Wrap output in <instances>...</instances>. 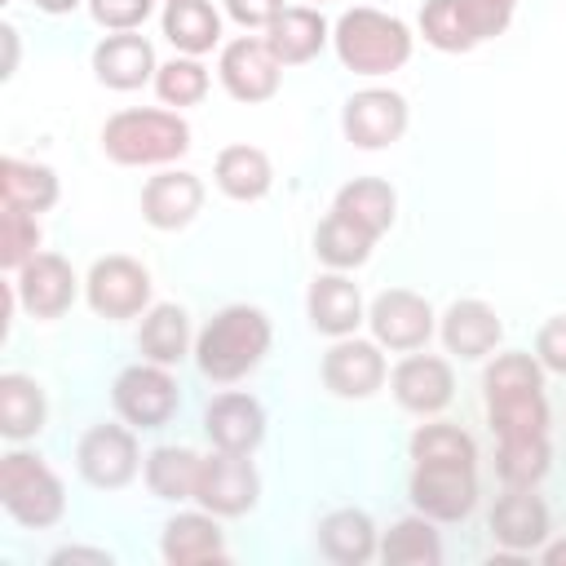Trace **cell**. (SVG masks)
<instances>
[{
    "label": "cell",
    "mask_w": 566,
    "mask_h": 566,
    "mask_svg": "<svg viewBox=\"0 0 566 566\" xmlns=\"http://www.w3.org/2000/svg\"><path fill=\"white\" fill-rule=\"evenodd\" d=\"M411 460H478V447L460 424L433 420L411 433Z\"/></svg>",
    "instance_id": "39"
},
{
    "label": "cell",
    "mask_w": 566,
    "mask_h": 566,
    "mask_svg": "<svg viewBox=\"0 0 566 566\" xmlns=\"http://www.w3.org/2000/svg\"><path fill=\"white\" fill-rule=\"evenodd\" d=\"M199 460H203V455H195L190 447H177V442L155 447V451L146 455V486H150V495H155V500H172V504L195 500Z\"/></svg>",
    "instance_id": "33"
},
{
    "label": "cell",
    "mask_w": 566,
    "mask_h": 566,
    "mask_svg": "<svg viewBox=\"0 0 566 566\" xmlns=\"http://www.w3.org/2000/svg\"><path fill=\"white\" fill-rule=\"evenodd\" d=\"M80 0H35V9H44V13H71Z\"/></svg>",
    "instance_id": "47"
},
{
    "label": "cell",
    "mask_w": 566,
    "mask_h": 566,
    "mask_svg": "<svg viewBox=\"0 0 566 566\" xmlns=\"http://www.w3.org/2000/svg\"><path fill=\"white\" fill-rule=\"evenodd\" d=\"M111 407L124 424H133L137 433L142 429H164L177 407H181V385L168 367L159 363H133L115 376L111 385Z\"/></svg>",
    "instance_id": "6"
},
{
    "label": "cell",
    "mask_w": 566,
    "mask_h": 566,
    "mask_svg": "<svg viewBox=\"0 0 566 566\" xmlns=\"http://www.w3.org/2000/svg\"><path fill=\"white\" fill-rule=\"evenodd\" d=\"M35 252H40V221H35V212L0 203V265L4 270H22Z\"/></svg>",
    "instance_id": "38"
},
{
    "label": "cell",
    "mask_w": 566,
    "mask_h": 566,
    "mask_svg": "<svg viewBox=\"0 0 566 566\" xmlns=\"http://www.w3.org/2000/svg\"><path fill=\"white\" fill-rule=\"evenodd\" d=\"M84 296L97 318H137L150 310V270L124 252L97 256L84 279Z\"/></svg>",
    "instance_id": "9"
},
{
    "label": "cell",
    "mask_w": 566,
    "mask_h": 566,
    "mask_svg": "<svg viewBox=\"0 0 566 566\" xmlns=\"http://www.w3.org/2000/svg\"><path fill=\"white\" fill-rule=\"evenodd\" d=\"M318 553L336 566H363L380 553V535H376V522L363 513V509H332L323 522H318Z\"/></svg>",
    "instance_id": "25"
},
{
    "label": "cell",
    "mask_w": 566,
    "mask_h": 566,
    "mask_svg": "<svg viewBox=\"0 0 566 566\" xmlns=\"http://www.w3.org/2000/svg\"><path fill=\"white\" fill-rule=\"evenodd\" d=\"M199 208H203V181L195 172L168 168L142 186V217L155 230H186L199 217Z\"/></svg>",
    "instance_id": "20"
},
{
    "label": "cell",
    "mask_w": 566,
    "mask_h": 566,
    "mask_svg": "<svg viewBox=\"0 0 566 566\" xmlns=\"http://www.w3.org/2000/svg\"><path fill=\"white\" fill-rule=\"evenodd\" d=\"M411 27L385 9L371 4H354L336 18L332 27V44L345 71L354 75H389L398 66H407L411 57Z\"/></svg>",
    "instance_id": "3"
},
{
    "label": "cell",
    "mask_w": 566,
    "mask_h": 566,
    "mask_svg": "<svg viewBox=\"0 0 566 566\" xmlns=\"http://www.w3.org/2000/svg\"><path fill=\"white\" fill-rule=\"evenodd\" d=\"M155 93L164 106H199L208 97V66L181 53L155 71Z\"/></svg>",
    "instance_id": "37"
},
{
    "label": "cell",
    "mask_w": 566,
    "mask_h": 566,
    "mask_svg": "<svg viewBox=\"0 0 566 566\" xmlns=\"http://www.w3.org/2000/svg\"><path fill=\"white\" fill-rule=\"evenodd\" d=\"M376 557L389 562V566H438V562H442V539H438L433 517L416 513V517L394 522V526L385 531Z\"/></svg>",
    "instance_id": "34"
},
{
    "label": "cell",
    "mask_w": 566,
    "mask_h": 566,
    "mask_svg": "<svg viewBox=\"0 0 566 566\" xmlns=\"http://www.w3.org/2000/svg\"><path fill=\"white\" fill-rule=\"evenodd\" d=\"M376 248V234H367L363 226H354L345 212H327L314 230V256L327 265V270H358Z\"/></svg>",
    "instance_id": "32"
},
{
    "label": "cell",
    "mask_w": 566,
    "mask_h": 566,
    "mask_svg": "<svg viewBox=\"0 0 566 566\" xmlns=\"http://www.w3.org/2000/svg\"><path fill=\"white\" fill-rule=\"evenodd\" d=\"M164 35L177 53L203 57L221 44V13L208 0H164Z\"/></svg>",
    "instance_id": "28"
},
{
    "label": "cell",
    "mask_w": 566,
    "mask_h": 566,
    "mask_svg": "<svg viewBox=\"0 0 566 566\" xmlns=\"http://www.w3.org/2000/svg\"><path fill=\"white\" fill-rule=\"evenodd\" d=\"M88 13L106 31H137L155 13V0H88Z\"/></svg>",
    "instance_id": "41"
},
{
    "label": "cell",
    "mask_w": 566,
    "mask_h": 566,
    "mask_svg": "<svg viewBox=\"0 0 566 566\" xmlns=\"http://www.w3.org/2000/svg\"><path fill=\"white\" fill-rule=\"evenodd\" d=\"M420 35L438 49V53H469L478 40L460 13V0H424L420 9Z\"/></svg>",
    "instance_id": "36"
},
{
    "label": "cell",
    "mask_w": 566,
    "mask_h": 566,
    "mask_svg": "<svg viewBox=\"0 0 566 566\" xmlns=\"http://www.w3.org/2000/svg\"><path fill=\"white\" fill-rule=\"evenodd\" d=\"M49 562H53V566H62V562H97V566H111V553H106V548H75V544H71V548H57Z\"/></svg>",
    "instance_id": "44"
},
{
    "label": "cell",
    "mask_w": 566,
    "mask_h": 566,
    "mask_svg": "<svg viewBox=\"0 0 566 566\" xmlns=\"http://www.w3.org/2000/svg\"><path fill=\"white\" fill-rule=\"evenodd\" d=\"M287 4L283 0H226V13L239 22V27H270Z\"/></svg>",
    "instance_id": "43"
},
{
    "label": "cell",
    "mask_w": 566,
    "mask_h": 566,
    "mask_svg": "<svg viewBox=\"0 0 566 566\" xmlns=\"http://www.w3.org/2000/svg\"><path fill=\"white\" fill-rule=\"evenodd\" d=\"M367 327H371V340L380 349L411 354V349H424V340L438 327V314H433V305L420 292H411V287H385L367 305Z\"/></svg>",
    "instance_id": "11"
},
{
    "label": "cell",
    "mask_w": 566,
    "mask_h": 566,
    "mask_svg": "<svg viewBox=\"0 0 566 566\" xmlns=\"http://www.w3.org/2000/svg\"><path fill=\"white\" fill-rule=\"evenodd\" d=\"M190 150V124L177 111H155V106H133L115 111L102 124V155L124 168H155L172 164Z\"/></svg>",
    "instance_id": "4"
},
{
    "label": "cell",
    "mask_w": 566,
    "mask_h": 566,
    "mask_svg": "<svg viewBox=\"0 0 566 566\" xmlns=\"http://www.w3.org/2000/svg\"><path fill=\"white\" fill-rule=\"evenodd\" d=\"M155 71H159V62H155V44L146 35L115 31L93 49V75H97V84H106L115 93L142 88L146 80H155Z\"/></svg>",
    "instance_id": "21"
},
{
    "label": "cell",
    "mask_w": 566,
    "mask_h": 566,
    "mask_svg": "<svg viewBox=\"0 0 566 566\" xmlns=\"http://www.w3.org/2000/svg\"><path fill=\"white\" fill-rule=\"evenodd\" d=\"M407 97L394 88H358L340 111V133L358 150H385L407 133Z\"/></svg>",
    "instance_id": "13"
},
{
    "label": "cell",
    "mask_w": 566,
    "mask_h": 566,
    "mask_svg": "<svg viewBox=\"0 0 566 566\" xmlns=\"http://www.w3.org/2000/svg\"><path fill=\"white\" fill-rule=\"evenodd\" d=\"M159 553L168 566H199V562H226V535L217 526V513L195 509L164 522Z\"/></svg>",
    "instance_id": "23"
},
{
    "label": "cell",
    "mask_w": 566,
    "mask_h": 566,
    "mask_svg": "<svg viewBox=\"0 0 566 566\" xmlns=\"http://www.w3.org/2000/svg\"><path fill=\"white\" fill-rule=\"evenodd\" d=\"M44 416H49V402H44L40 380L27 371H4L0 376V433L9 442L35 438L44 429Z\"/></svg>",
    "instance_id": "30"
},
{
    "label": "cell",
    "mask_w": 566,
    "mask_h": 566,
    "mask_svg": "<svg viewBox=\"0 0 566 566\" xmlns=\"http://www.w3.org/2000/svg\"><path fill=\"white\" fill-rule=\"evenodd\" d=\"M411 504L433 522H464L478 504V460H416Z\"/></svg>",
    "instance_id": "7"
},
{
    "label": "cell",
    "mask_w": 566,
    "mask_h": 566,
    "mask_svg": "<svg viewBox=\"0 0 566 566\" xmlns=\"http://www.w3.org/2000/svg\"><path fill=\"white\" fill-rule=\"evenodd\" d=\"M332 208L345 212L354 226H363L367 234L380 239V234L394 226V217H398V195H394V186L380 181V177H354V181H345V186L336 190Z\"/></svg>",
    "instance_id": "31"
},
{
    "label": "cell",
    "mask_w": 566,
    "mask_h": 566,
    "mask_svg": "<svg viewBox=\"0 0 566 566\" xmlns=\"http://www.w3.org/2000/svg\"><path fill=\"white\" fill-rule=\"evenodd\" d=\"M539 557H544V566H566V539H544L539 544Z\"/></svg>",
    "instance_id": "45"
},
{
    "label": "cell",
    "mask_w": 566,
    "mask_h": 566,
    "mask_svg": "<svg viewBox=\"0 0 566 566\" xmlns=\"http://www.w3.org/2000/svg\"><path fill=\"white\" fill-rule=\"evenodd\" d=\"M535 358L544 371L566 376V314H553L539 332H535Z\"/></svg>",
    "instance_id": "42"
},
{
    "label": "cell",
    "mask_w": 566,
    "mask_h": 566,
    "mask_svg": "<svg viewBox=\"0 0 566 566\" xmlns=\"http://www.w3.org/2000/svg\"><path fill=\"white\" fill-rule=\"evenodd\" d=\"M279 75H283V62L270 53L265 35H239V40L221 44L217 80L234 102H248V106L270 102L279 93Z\"/></svg>",
    "instance_id": "12"
},
{
    "label": "cell",
    "mask_w": 566,
    "mask_h": 566,
    "mask_svg": "<svg viewBox=\"0 0 566 566\" xmlns=\"http://www.w3.org/2000/svg\"><path fill=\"white\" fill-rule=\"evenodd\" d=\"M137 349L146 363H159V367H177L186 354H190V314L172 301H159L142 314V327H137Z\"/></svg>",
    "instance_id": "27"
},
{
    "label": "cell",
    "mask_w": 566,
    "mask_h": 566,
    "mask_svg": "<svg viewBox=\"0 0 566 566\" xmlns=\"http://www.w3.org/2000/svg\"><path fill=\"white\" fill-rule=\"evenodd\" d=\"M548 438H513L495 447V473L504 486H539L548 473Z\"/></svg>",
    "instance_id": "35"
},
{
    "label": "cell",
    "mask_w": 566,
    "mask_h": 566,
    "mask_svg": "<svg viewBox=\"0 0 566 566\" xmlns=\"http://www.w3.org/2000/svg\"><path fill=\"white\" fill-rule=\"evenodd\" d=\"M491 535L509 557H526L548 539V504L535 486H504L491 509Z\"/></svg>",
    "instance_id": "17"
},
{
    "label": "cell",
    "mask_w": 566,
    "mask_h": 566,
    "mask_svg": "<svg viewBox=\"0 0 566 566\" xmlns=\"http://www.w3.org/2000/svg\"><path fill=\"white\" fill-rule=\"evenodd\" d=\"M270 318L256 305H226L195 336V363L212 385H234L270 354Z\"/></svg>",
    "instance_id": "2"
},
{
    "label": "cell",
    "mask_w": 566,
    "mask_h": 566,
    "mask_svg": "<svg viewBox=\"0 0 566 566\" xmlns=\"http://www.w3.org/2000/svg\"><path fill=\"white\" fill-rule=\"evenodd\" d=\"M389 367L376 340H358V336H340L327 354H323V385L336 398H371L385 385Z\"/></svg>",
    "instance_id": "16"
},
{
    "label": "cell",
    "mask_w": 566,
    "mask_h": 566,
    "mask_svg": "<svg viewBox=\"0 0 566 566\" xmlns=\"http://www.w3.org/2000/svg\"><path fill=\"white\" fill-rule=\"evenodd\" d=\"M203 433L217 451H239V455H252L265 438V407L252 398V394H217L208 407H203Z\"/></svg>",
    "instance_id": "19"
},
{
    "label": "cell",
    "mask_w": 566,
    "mask_h": 566,
    "mask_svg": "<svg viewBox=\"0 0 566 566\" xmlns=\"http://www.w3.org/2000/svg\"><path fill=\"white\" fill-rule=\"evenodd\" d=\"M389 389L398 398L402 411L411 416H438L451 398H455V376H451V363L438 358V354H407L394 371H389Z\"/></svg>",
    "instance_id": "15"
},
{
    "label": "cell",
    "mask_w": 566,
    "mask_h": 566,
    "mask_svg": "<svg viewBox=\"0 0 566 566\" xmlns=\"http://www.w3.org/2000/svg\"><path fill=\"white\" fill-rule=\"evenodd\" d=\"M460 13L469 22L473 40L482 44V40H495V35L509 31V22L517 13V0H460Z\"/></svg>",
    "instance_id": "40"
},
{
    "label": "cell",
    "mask_w": 566,
    "mask_h": 566,
    "mask_svg": "<svg viewBox=\"0 0 566 566\" xmlns=\"http://www.w3.org/2000/svg\"><path fill=\"white\" fill-rule=\"evenodd\" d=\"M486 416L495 442L513 438H548V398H544V367L535 354L504 349L482 371Z\"/></svg>",
    "instance_id": "1"
},
{
    "label": "cell",
    "mask_w": 566,
    "mask_h": 566,
    "mask_svg": "<svg viewBox=\"0 0 566 566\" xmlns=\"http://www.w3.org/2000/svg\"><path fill=\"white\" fill-rule=\"evenodd\" d=\"M9 287L31 318H62L80 296V279H75L71 261L57 252H35L22 270H13Z\"/></svg>",
    "instance_id": "14"
},
{
    "label": "cell",
    "mask_w": 566,
    "mask_h": 566,
    "mask_svg": "<svg viewBox=\"0 0 566 566\" xmlns=\"http://www.w3.org/2000/svg\"><path fill=\"white\" fill-rule=\"evenodd\" d=\"M0 40H4V49H9V57H4V75H13V66H18V31H13V27H0Z\"/></svg>",
    "instance_id": "46"
},
{
    "label": "cell",
    "mask_w": 566,
    "mask_h": 566,
    "mask_svg": "<svg viewBox=\"0 0 566 566\" xmlns=\"http://www.w3.org/2000/svg\"><path fill=\"white\" fill-rule=\"evenodd\" d=\"M62 186H57V172L49 164H35V159H18V155H4L0 159V203L9 208H27V212H49L57 203Z\"/></svg>",
    "instance_id": "29"
},
{
    "label": "cell",
    "mask_w": 566,
    "mask_h": 566,
    "mask_svg": "<svg viewBox=\"0 0 566 566\" xmlns=\"http://www.w3.org/2000/svg\"><path fill=\"white\" fill-rule=\"evenodd\" d=\"M261 500V473L248 455L239 451H217L199 460V482H195V504L217 513V517H243Z\"/></svg>",
    "instance_id": "8"
},
{
    "label": "cell",
    "mask_w": 566,
    "mask_h": 566,
    "mask_svg": "<svg viewBox=\"0 0 566 566\" xmlns=\"http://www.w3.org/2000/svg\"><path fill=\"white\" fill-rule=\"evenodd\" d=\"M75 469L97 491H119L137 478L142 451L133 424H93L75 447Z\"/></svg>",
    "instance_id": "10"
},
{
    "label": "cell",
    "mask_w": 566,
    "mask_h": 566,
    "mask_svg": "<svg viewBox=\"0 0 566 566\" xmlns=\"http://www.w3.org/2000/svg\"><path fill=\"white\" fill-rule=\"evenodd\" d=\"M0 504L4 513L27 526V531H44L57 526L66 513V486L62 478L31 451H9L0 455Z\"/></svg>",
    "instance_id": "5"
},
{
    "label": "cell",
    "mask_w": 566,
    "mask_h": 566,
    "mask_svg": "<svg viewBox=\"0 0 566 566\" xmlns=\"http://www.w3.org/2000/svg\"><path fill=\"white\" fill-rule=\"evenodd\" d=\"M305 314H310V327L340 340V336H354L358 323H367V310H363V292L358 283L345 274V270H327L310 283L305 292Z\"/></svg>",
    "instance_id": "18"
},
{
    "label": "cell",
    "mask_w": 566,
    "mask_h": 566,
    "mask_svg": "<svg viewBox=\"0 0 566 566\" xmlns=\"http://www.w3.org/2000/svg\"><path fill=\"white\" fill-rule=\"evenodd\" d=\"M212 177L221 186L226 199H239V203H256L270 195L274 186V168H270V155L261 146H248V142H234V146H221L217 150V164H212Z\"/></svg>",
    "instance_id": "26"
},
{
    "label": "cell",
    "mask_w": 566,
    "mask_h": 566,
    "mask_svg": "<svg viewBox=\"0 0 566 566\" xmlns=\"http://www.w3.org/2000/svg\"><path fill=\"white\" fill-rule=\"evenodd\" d=\"M332 40V27L318 9L310 4H287L270 27H265V44L283 66H301L314 62L323 53V44Z\"/></svg>",
    "instance_id": "24"
},
{
    "label": "cell",
    "mask_w": 566,
    "mask_h": 566,
    "mask_svg": "<svg viewBox=\"0 0 566 566\" xmlns=\"http://www.w3.org/2000/svg\"><path fill=\"white\" fill-rule=\"evenodd\" d=\"M438 332H442L447 354H455V358H464V363H478V358H486V354L500 345L504 323H500V314H495L486 301L464 296V301H451V305H447Z\"/></svg>",
    "instance_id": "22"
}]
</instances>
